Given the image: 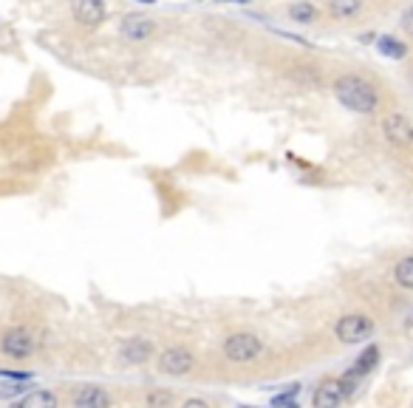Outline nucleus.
Returning a JSON list of instances; mask_svg holds the SVG:
<instances>
[{
  "label": "nucleus",
  "instance_id": "nucleus-6",
  "mask_svg": "<svg viewBox=\"0 0 413 408\" xmlns=\"http://www.w3.org/2000/svg\"><path fill=\"white\" fill-rule=\"evenodd\" d=\"M159 369L170 377H179V375H187L193 369V355L187 349H167L162 357H159Z\"/></svg>",
  "mask_w": 413,
  "mask_h": 408
},
{
  "label": "nucleus",
  "instance_id": "nucleus-20",
  "mask_svg": "<svg viewBox=\"0 0 413 408\" xmlns=\"http://www.w3.org/2000/svg\"><path fill=\"white\" fill-rule=\"evenodd\" d=\"M402 28H405L408 34H413V6L402 14Z\"/></svg>",
  "mask_w": 413,
  "mask_h": 408
},
{
  "label": "nucleus",
  "instance_id": "nucleus-19",
  "mask_svg": "<svg viewBox=\"0 0 413 408\" xmlns=\"http://www.w3.org/2000/svg\"><path fill=\"white\" fill-rule=\"evenodd\" d=\"M147 403H150V406H170V403H173V394H167V392H156V394L147 397Z\"/></svg>",
  "mask_w": 413,
  "mask_h": 408
},
{
  "label": "nucleus",
  "instance_id": "nucleus-15",
  "mask_svg": "<svg viewBox=\"0 0 413 408\" xmlns=\"http://www.w3.org/2000/svg\"><path fill=\"white\" fill-rule=\"evenodd\" d=\"M17 406L20 408H34V406L54 408L57 406V397H54L51 392H34V394H28V397H17Z\"/></svg>",
  "mask_w": 413,
  "mask_h": 408
},
{
  "label": "nucleus",
  "instance_id": "nucleus-11",
  "mask_svg": "<svg viewBox=\"0 0 413 408\" xmlns=\"http://www.w3.org/2000/svg\"><path fill=\"white\" fill-rule=\"evenodd\" d=\"M74 403L80 408H105L110 406V394L103 392V389H97V386H85V389H80L74 394Z\"/></svg>",
  "mask_w": 413,
  "mask_h": 408
},
{
  "label": "nucleus",
  "instance_id": "nucleus-14",
  "mask_svg": "<svg viewBox=\"0 0 413 408\" xmlns=\"http://www.w3.org/2000/svg\"><path fill=\"white\" fill-rule=\"evenodd\" d=\"M289 17L295 23H314L317 20V9H314V3H309V0H298V3L289 6Z\"/></svg>",
  "mask_w": 413,
  "mask_h": 408
},
{
  "label": "nucleus",
  "instance_id": "nucleus-13",
  "mask_svg": "<svg viewBox=\"0 0 413 408\" xmlns=\"http://www.w3.org/2000/svg\"><path fill=\"white\" fill-rule=\"evenodd\" d=\"M377 360H380V349L377 346H371V349H365L362 355H360V360H357V366L348 372V377H362V375H368L374 366H377Z\"/></svg>",
  "mask_w": 413,
  "mask_h": 408
},
{
  "label": "nucleus",
  "instance_id": "nucleus-8",
  "mask_svg": "<svg viewBox=\"0 0 413 408\" xmlns=\"http://www.w3.org/2000/svg\"><path fill=\"white\" fill-rule=\"evenodd\" d=\"M153 28H156V23L150 17H142V14H130V17L122 20V37L125 40H133V43L147 40L153 34Z\"/></svg>",
  "mask_w": 413,
  "mask_h": 408
},
{
  "label": "nucleus",
  "instance_id": "nucleus-4",
  "mask_svg": "<svg viewBox=\"0 0 413 408\" xmlns=\"http://www.w3.org/2000/svg\"><path fill=\"white\" fill-rule=\"evenodd\" d=\"M3 352H6L9 357H14V360L28 357V355L34 352V338H31V332H28V329H9V332L3 335Z\"/></svg>",
  "mask_w": 413,
  "mask_h": 408
},
{
  "label": "nucleus",
  "instance_id": "nucleus-18",
  "mask_svg": "<svg viewBox=\"0 0 413 408\" xmlns=\"http://www.w3.org/2000/svg\"><path fill=\"white\" fill-rule=\"evenodd\" d=\"M23 389H26V386H20V380H17V383H3V386H0V397H20Z\"/></svg>",
  "mask_w": 413,
  "mask_h": 408
},
{
  "label": "nucleus",
  "instance_id": "nucleus-16",
  "mask_svg": "<svg viewBox=\"0 0 413 408\" xmlns=\"http://www.w3.org/2000/svg\"><path fill=\"white\" fill-rule=\"evenodd\" d=\"M394 275H397V283H399V286H405V289H413V256L402 258V261L397 264Z\"/></svg>",
  "mask_w": 413,
  "mask_h": 408
},
{
  "label": "nucleus",
  "instance_id": "nucleus-12",
  "mask_svg": "<svg viewBox=\"0 0 413 408\" xmlns=\"http://www.w3.org/2000/svg\"><path fill=\"white\" fill-rule=\"evenodd\" d=\"M377 48H380V54L394 57V60H402V57L408 54V46H405L402 40H397V37H388V34H382V37L377 40Z\"/></svg>",
  "mask_w": 413,
  "mask_h": 408
},
{
  "label": "nucleus",
  "instance_id": "nucleus-17",
  "mask_svg": "<svg viewBox=\"0 0 413 408\" xmlns=\"http://www.w3.org/2000/svg\"><path fill=\"white\" fill-rule=\"evenodd\" d=\"M362 9V0H331V11L337 17H354Z\"/></svg>",
  "mask_w": 413,
  "mask_h": 408
},
{
  "label": "nucleus",
  "instance_id": "nucleus-2",
  "mask_svg": "<svg viewBox=\"0 0 413 408\" xmlns=\"http://www.w3.org/2000/svg\"><path fill=\"white\" fill-rule=\"evenodd\" d=\"M374 332V320L368 315H345L337 323V338L343 343H362L365 338H371Z\"/></svg>",
  "mask_w": 413,
  "mask_h": 408
},
{
  "label": "nucleus",
  "instance_id": "nucleus-9",
  "mask_svg": "<svg viewBox=\"0 0 413 408\" xmlns=\"http://www.w3.org/2000/svg\"><path fill=\"white\" fill-rule=\"evenodd\" d=\"M150 355H153V346H150L145 338L125 340V343H122V349H119V357H122V363H133V366H139V363H147V360H150Z\"/></svg>",
  "mask_w": 413,
  "mask_h": 408
},
{
  "label": "nucleus",
  "instance_id": "nucleus-10",
  "mask_svg": "<svg viewBox=\"0 0 413 408\" xmlns=\"http://www.w3.org/2000/svg\"><path fill=\"white\" fill-rule=\"evenodd\" d=\"M343 397H345V386H343V380H325V383H320V389L314 392V406L317 408L340 406Z\"/></svg>",
  "mask_w": 413,
  "mask_h": 408
},
{
  "label": "nucleus",
  "instance_id": "nucleus-21",
  "mask_svg": "<svg viewBox=\"0 0 413 408\" xmlns=\"http://www.w3.org/2000/svg\"><path fill=\"white\" fill-rule=\"evenodd\" d=\"M142 3H156V0H142Z\"/></svg>",
  "mask_w": 413,
  "mask_h": 408
},
{
  "label": "nucleus",
  "instance_id": "nucleus-1",
  "mask_svg": "<svg viewBox=\"0 0 413 408\" xmlns=\"http://www.w3.org/2000/svg\"><path fill=\"white\" fill-rule=\"evenodd\" d=\"M334 94L345 108H351L357 114H371V111H377V103H380L377 88L371 83H365L362 77H351V74L340 77L334 83Z\"/></svg>",
  "mask_w": 413,
  "mask_h": 408
},
{
  "label": "nucleus",
  "instance_id": "nucleus-7",
  "mask_svg": "<svg viewBox=\"0 0 413 408\" xmlns=\"http://www.w3.org/2000/svg\"><path fill=\"white\" fill-rule=\"evenodd\" d=\"M77 23L83 26H100L105 20V3L103 0H74L71 3Z\"/></svg>",
  "mask_w": 413,
  "mask_h": 408
},
{
  "label": "nucleus",
  "instance_id": "nucleus-5",
  "mask_svg": "<svg viewBox=\"0 0 413 408\" xmlns=\"http://www.w3.org/2000/svg\"><path fill=\"white\" fill-rule=\"evenodd\" d=\"M382 131L394 145H402V147L413 145V122L405 114H388L382 122Z\"/></svg>",
  "mask_w": 413,
  "mask_h": 408
},
{
  "label": "nucleus",
  "instance_id": "nucleus-3",
  "mask_svg": "<svg viewBox=\"0 0 413 408\" xmlns=\"http://www.w3.org/2000/svg\"><path fill=\"white\" fill-rule=\"evenodd\" d=\"M224 355L235 363H249L261 355V340L255 335H232L224 346Z\"/></svg>",
  "mask_w": 413,
  "mask_h": 408
}]
</instances>
